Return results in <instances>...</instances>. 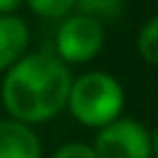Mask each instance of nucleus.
Returning <instances> with one entry per match:
<instances>
[{"mask_svg":"<svg viewBox=\"0 0 158 158\" xmlns=\"http://www.w3.org/2000/svg\"><path fill=\"white\" fill-rule=\"evenodd\" d=\"M72 69L52 52H27L0 77V106L5 116L27 126H40L67 111Z\"/></svg>","mask_w":158,"mask_h":158,"instance_id":"f257e3e1","label":"nucleus"},{"mask_svg":"<svg viewBox=\"0 0 158 158\" xmlns=\"http://www.w3.org/2000/svg\"><path fill=\"white\" fill-rule=\"evenodd\" d=\"M123 106H126V91L114 74L89 69L74 77L67 99V111L77 123L99 131L121 118Z\"/></svg>","mask_w":158,"mask_h":158,"instance_id":"f03ea898","label":"nucleus"},{"mask_svg":"<svg viewBox=\"0 0 158 158\" xmlns=\"http://www.w3.org/2000/svg\"><path fill=\"white\" fill-rule=\"evenodd\" d=\"M104 42H106V30L101 22L79 12H72L57 25L52 52L67 67H79V64L94 62L101 54Z\"/></svg>","mask_w":158,"mask_h":158,"instance_id":"7ed1b4c3","label":"nucleus"},{"mask_svg":"<svg viewBox=\"0 0 158 158\" xmlns=\"http://www.w3.org/2000/svg\"><path fill=\"white\" fill-rule=\"evenodd\" d=\"M91 148L96 158H153L151 131L136 118H116L96 131Z\"/></svg>","mask_w":158,"mask_h":158,"instance_id":"20e7f679","label":"nucleus"},{"mask_svg":"<svg viewBox=\"0 0 158 158\" xmlns=\"http://www.w3.org/2000/svg\"><path fill=\"white\" fill-rule=\"evenodd\" d=\"M0 158H42V138L35 131V126L2 116L0 118Z\"/></svg>","mask_w":158,"mask_h":158,"instance_id":"39448f33","label":"nucleus"},{"mask_svg":"<svg viewBox=\"0 0 158 158\" xmlns=\"http://www.w3.org/2000/svg\"><path fill=\"white\" fill-rule=\"evenodd\" d=\"M30 52V27L17 15H0V77Z\"/></svg>","mask_w":158,"mask_h":158,"instance_id":"423d86ee","label":"nucleus"},{"mask_svg":"<svg viewBox=\"0 0 158 158\" xmlns=\"http://www.w3.org/2000/svg\"><path fill=\"white\" fill-rule=\"evenodd\" d=\"M123 0H77V10L79 15H86L96 22H114L121 17L123 12Z\"/></svg>","mask_w":158,"mask_h":158,"instance_id":"0eeeda50","label":"nucleus"},{"mask_svg":"<svg viewBox=\"0 0 158 158\" xmlns=\"http://www.w3.org/2000/svg\"><path fill=\"white\" fill-rule=\"evenodd\" d=\"M136 52L143 62L158 67V15L148 17L136 35Z\"/></svg>","mask_w":158,"mask_h":158,"instance_id":"6e6552de","label":"nucleus"},{"mask_svg":"<svg viewBox=\"0 0 158 158\" xmlns=\"http://www.w3.org/2000/svg\"><path fill=\"white\" fill-rule=\"evenodd\" d=\"M22 5H27L32 15L42 20H54V22H62L77 10V0H25Z\"/></svg>","mask_w":158,"mask_h":158,"instance_id":"1a4fd4ad","label":"nucleus"},{"mask_svg":"<svg viewBox=\"0 0 158 158\" xmlns=\"http://www.w3.org/2000/svg\"><path fill=\"white\" fill-rule=\"evenodd\" d=\"M52 158H96V153H94L91 143H84V141H67V143H62V146L52 153Z\"/></svg>","mask_w":158,"mask_h":158,"instance_id":"9d476101","label":"nucleus"},{"mask_svg":"<svg viewBox=\"0 0 158 158\" xmlns=\"http://www.w3.org/2000/svg\"><path fill=\"white\" fill-rule=\"evenodd\" d=\"M22 2H25V0H0V15H10V12H17Z\"/></svg>","mask_w":158,"mask_h":158,"instance_id":"9b49d317","label":"nucleus"},{"mask_svg":"<svg viewBox=\"0 0 158 158\" xmlns=\"http://www.w3.org/2000/svg\"><path fill=\"white\" fill-rule=\"evenodd\" d=\"M151 146H153V158H158V126L151 131Z\"/></svg>","mask_w":158,"mask_h":158,"instance_id":"f8f14e48","label":"nucleus"}]
</instances>
